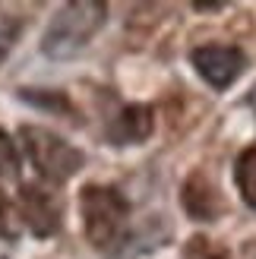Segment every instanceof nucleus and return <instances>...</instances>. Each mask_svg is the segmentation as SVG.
Instances as JSON below:
<instances>
[{
  "label": "nucleus",
  "mask_w": 256,
  "mask_h": 259,
  "mask_svg": "<svg viewBox=\"0 0 256 259\" xmlns=\"http://www.w3.org/2000/svg\"><path fill=\"white\" fill-rule=\"evenodd\" d=\"M105 19H108V7L105 4H89V0H82V4L60 7V13L51 19L48 32L41 38L45 54L57 57V60L79 54V51L95 38V32L105 25Z\"/></svg>",
  "instance_id": "f257e3e1"
},
{
  "label": "nucleus",
  "mask_w": 256,
  "mask_h": 259,
  "mask_svg": "<svg viewBox=\"0 0 256 259\" xmlns=\"http://www.w3.org/2000/svg\"><path fill=\"white\" fill-rule=\"evenodd\" d=\"M79 215L86 240L98 250H108L123 237V228L130 222V202L114 187L89 184L79 193Z\"/></svg>",
  "instance_id": "f03ea898"
},
{
  "label": "nucleus",
  "mask_w": 256,
  "mask_h": 259,
  "mask_svg": "<svg viewBox=\"0 0 256 259\" xmlns=\"http://www.w3.org/2000/svg\"><path fill=\"white\" fill-rule=\"evenodd\" d=\"M19 139H22V149L29 155L32 167L38 171V177L45 184L57 187V184H67V180L82 167V152L67 142L63 136H57L54 130H45V126H32L25 123L19 130Z\"/></svg>",
  "instance_id": "7ed1b4c3"
},
{
  "label": "nucleus",
  "mask_w": 256,
  "mask_h": 259,
  "mask_svg": "<svg viewBox=\"0 0 256 259\" xmlns=\"http://www.w3.org/2000/svg\"><path fill=\"white\" fill-rule=\"evenodd\" d=\"M190 60H193L196 73L219 92L244 73V63H247L244 51L234 45H199L190 51Z\"/></svg>",
  "instance_id": "20e7f679"
},
{
  "label": "nucleus",
  "mask_w": 256,
  "mask_h": 259,
  "mask_svg": "<svg viewBox=\"0 0 256 259\" xmlns=\"http://www.w3.org/2000/svg\"><path fill=\"white\" fill-rule=\"evenodd\" d=\"M19 218L35 237H51L60 231V196L45 184H22Z\"/></svg>",
  "instance_id": "39448f33"
},
{
  "label": "nucleus",
  "mask_w": 256,
  "mask_h": 259,
  "mask_svg": "<svg viewBox=\"0 0 256 259\" xmlns=\"http://www.w3.org/2000/svg\"><path fill=\"white\" fill-rule=\"evenodd\" d=\"M184 209L199 218V222H212L215 215L222 212V196L219 190L209 184L206 174H190L184 184Z\"/></svg>",
  "instance_id": "423d86ee"
},
{
  "label": "nucleus",
  "mask_w": 256,
  "mask_h": 259,
  "mask_svg": "<svg viewBox=\"0 0 256 259\" xmlns=\"http://www.w3.org/2000/svg\"><path fill=\"white\" fill-rule=\"evenodd\" d=\"M152 126H155V114H152V108L149 105H126L117 117H114V123H111V139L114 142H143V139H149V133H152Z\"/></svg>",
  "instance_id": "0eeeda50"
},
{
  "label": "nucleus",
  "mask_w": 256,
  "mask_h": 259,
  "mask_svg": "<svg viewBox=\"0 0 256 259\" xmlns=\"http://www.w3.org/2000/svg\"><path fill=\"white\" fill-rule=\"evenodd\" d=\"M234 180H237V190L253 209H256V146H250L244 155L237 158L234 167Z\"/></svg>",
  "instance_id": "6e6552de"
},
{
  "label": "nucleus",
  "mask_w": 256,
  "mask_h": 259,
  "mask_svg": "<svg viewBox=\"0 0 256 259\" xmlns=\"http://www.w3.org/2000/svg\"><path fill=\"white\" fill-rule=\"evenodd\" d=\"M184 259H231V253H228V247H222V243L196 234L184 243Z\"/></svg>",
  "instance_id": "1a4fd4ad"
},
{
  "label": "nucleus",
  "mask_w": 256,
  "mask_h": 259,
  "mask_svg": "<svg viewBox=\"0 0 256 259\" xmlns=\"http://www.w3.org/2000/svg\"><path fill=\"white\" fill-rule=\"evenodd\" d=\"M22 32V19L13 16V13L7 7H0V63L7 60V54L13 51V45H16V38Z\"/></svg>",
  "instance_id": "9d476101"
},
{
  "label": "nucleus",
  "mask_w": 256,
  "mask_h": 259,
  "mask_svg": "<svg viewBox=\"0 0 256 259\" xmlns=\"http://www.w3.org/2000/svg\"><path fill=\"white\" fill-rule=\"evenodd\" d=\"M0 177H7V180L19 177V149L4 130H0Z\"/></svg>",
  "instance_id": "9b49d317"
},
{
  "label": "nucleus",
  "mask_w": 256,
  "mask_h": 259,
  "mask_svg": "<svg viewBox=\"0 0 256 259\" xmlns=\"http://www.w3.org/2000/svg\"><path fill=\"white\" fill-rule=\"evenodd\" d=\"M16 234H19V212L7 193L0 190V240H13Z\"/></svg>",
  "instance_id": "f8f14e48"
},
{
  "label": "nucleus",
  "mask_w": 256,
  "mask_h": 259,
  "mask_svg": "<svg viewBox=\"0 0 256 259\" xmlns=\"http://www.w3.org/2000/svg\"><path fill=\"white\" fill-rule=\"evenodd\" d=\"M250 108L256 111V85H253V92H250Z\"/></svg>",
  "instance_id": "ddd939ff"
}]
</instances>
